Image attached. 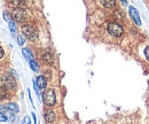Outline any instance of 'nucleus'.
Returning a JSON list of instances; mask_svg holds the SVG:
<instances>
[{"label": "nucleus", "mask_w": 149, "mask_h": 124, "mask_svg": "<svg viewBox=\"0 0 149 124\" xmlns=\"http://www.w3.org/2000/svg\"><path fill=\"white\" fill-rule=\"evenodd\" d=\"M42 99H44V102L45 105L47 106H54L56 101V97H55V92L53 89H47L45 91L44 95H42Z\"/></svg>", "instance_id": "f257e3e1"}, {"label": "nucleus", "mask_w": 149, "mask_h": 124, "mask_svg": "<svg viewBox=\"0 0 149 124\" xmlns=\"http://www.w3.org/2000/svg\"><path fill=\"white\" fill-rule=\"evenodd\" d=\"M22 32L24 34V36H25L26 38H29L30 40H36L38 37L37 30H36L32 25H30V24L23 25V27H22Z\"/></svg>", "instance_id": "f03ea898"}, {"label": "nucleus", "mask_w": 149, "mask_h": 124, "mask_svg": "<svg viewBox=\"0 0 149 124\" xmlns=\"http://www.w3.org/2000/svg\"><path fill=\"white\" fill-rule=\"evenodd\" d=\"M107 29H108V32L111 36H113V37H120V36L123 35V32H124L123 31V28L118 23H116V22L109 23Z\"/></svg>", "instance_id": "7ed1b4c3"}, {"label": "nucleus", "mask_w": 149, "mask_h": 124, "mask_svg": "<svg viewBox=\"0 0 149 124\" xmlns=\"http://www.w3.org/2000/svg\"><path fill=\"white\" fill-rule=\"evenodd\" d=\"M14 20H16L17 22H25L26 21V13H25V11H23L22 8H16L14 12H13V15H12Z\"/></svg>", "instance_id": "20e7f679"}, {"label": "nucleus", "mask_w": 149, "mask_h": 124, "mask_svg": "<svg viewBox=\"0 0 149 124\" xmlns=\"http://www.w3.org/2000/svg\"><path fill=\"white\" fill-rule=\"evenodd\" d=\"M129 11H130V15L131 18H132V20H133V22L136 25H141V20H140V16H139V12L133 6H130Z\"/></svg>", "instance_id": "39448f33"}, {"label": "nucleus", "mask_w": 149, "mask_h": 124, "mask_svg": "<svg viewBox=\"0 0 149 124\" xmlns=\"http://www.w3.org/2000/svg\"><path fill=\"white\" fill-rule=\"evenodd\" d=\"M2 84H3L2 88H6V89H14V88H15V79L12 78V77H5V78L2 79Z\"/></svg>", "instance_id": "423d86ee"}, {"label": "nucleus", "mask_w": 149, "mask_h": 124, "mask_svg": "<svg viewBox=\"0 0 149 124\" xmlns=\"http://www.w3.org/2000/svg\"><path fill=\"white\" fill-rule=\"evenodd\" d=\"M54 120H55V114H54V111L53 110H47L46 113H45V121H46V123H53L54 122Z\"/></svg>", "instance_id": "0eeeda50"}, {"label": "nucleus", "mask_w": 149, "mask_h": 124, "mask_svg": "<svg viewBox=\"0 0 149 124\" xmlns=\"http://www.w3.org/2000/svg\"><path fill=\"white\" fill-rule=\"evenodd\" d=\"M36 84H37L38 89H45L46 88V79L44 76H39L37 79H36Z\"/></svg>", "instance_id": "6e6552de"}, {"label": "nucleus", "mask_w": 149, "mask_h": 124, "mask_svg": "<svg viewBox=\"0 0 149 124\" xmlns=\"http://www.w3.org/2000/svg\"><path fill=\"white\" fill-rule=\"evenodd\" d=\"M2 110L5 111V116L7 117V120H13L15 116H14V111H12L10 109H8L7 107H2Z\"/></svg>", "instance_id": "1a4fd4ad"}, {"label": "nucleus", "mask_w": 149, "mask_h": 124, "mask_svg": "<svg viewBox=\"0 0 149 124\" xmlns=\"http://www.w3.org/2000/svg\"><path fill=\"white\" fill-rule=\"evenodd\" d=\"M101 1V4L104 6V7H107V8H112V7H115V4H116V0H100Z\"/></svg>", "instance_id": "9d476101"}, {"label": "nucleus", "mask_w": 149, "mask_h": 124, "mask_svg": "<svg viewBox=\"0 0 149 124\" xmlns=\"http://www.w3.org/2000/svg\"><path fill=\"white\" fill-rule=\"evenodd\" d=\"M23 55H24V57H25V60L28 61V62H30V61H32V60H35L33 59V56H32V54L30 53V51L29 50H26V48H23Z\"/></svg>", "instance_id": "9b49d317"}, {"label": "nucleus", "mask_w": 149, "mask_h": 124, "mask_svg": "<svg viewBox=\"0 0 149 124\" xmlns=\"http://www.w3.org/2000/svg\"><path fill=\"white\" fill-rule=\"evenodd\" d=\"M42 59H44V61L46 62V63H52L53 62V57H52V55L49 52H46V53L42 55Z\"/></svg>", "instance_id": "f8f14e48"}, {"label": "nucleus", "mask_w": 149, "mask_h": 124, "mask_svg": "<svg viewBox=\"0 0 149 124\" xmlns=\"http://www.w3.org/2000/svg\"><path fill=\"white\" fill-rule=\"evenodd\" d=\"M8 24H9V29H10V31H12L13 36H15L16 35V24H15L13 21H9Z\"/></svg>", "instance_id": "ddd939ff"}, {"label": "nucleus", "mask_w": 149, "mask_h": 124, "mask_svg": "<svg viewBox=\"0 0 149 124\" xmlns=\"http://www.w3.org/2000/svg\"><path fill=\"white\" fill-rule=\"evenodd\" d=\"M29 64H30V67H31V69L33 71H39V66L37 64V62L35 61V60H32V61H30L29 62Z\"/></svg>", "instance_id": "4468645a"}, {"label": "nucleus", "mask_w": 149, "mask_h": 124, "mask_svg": "<svg viewBox=\"0 0 149 124\" xmlns=\"http://www.w3.org/2000/svg\"><path fill=\"white\" fill-rule=\"evenodd\" d=\"M7 108H8V109H10L12 111H15V113H17V111H19V107H17V105H15V104H8Z\"/></svg>", "instance_id": "2eb2a0df"}, {"label": "nucleus", "mask_w": 149, "mask_h": 124, "mask_svg": "<svg viewBox=\"0 0 149 124\" xmlns=\"http://www.w3.org/2000/svg\"><path fill=\"white\" fill-rule=\"evenodd\" d=\"M5 97H6V90L5 88L0 86V99H3Z\"/></svg>", "instance_id": "dca6fc26"}, {"label": "nucleus", "mask_w": 149, "mask_h": 124, "mask_svg": "<svg viewBox=\"0 0 149 124\" xmlns=\"http://www.w3.org/2000/svg\"><path fill=\"white\" fill-rule=\"evenodd\" d=\"M17 41H19V45H23V44H24L25 39H24V37H23V35H19V37H17Z\"/></svg>", "instance_id": "f3484780"}, {"label": "nucleus", "mask_w": 149, "mask_h": 124, "mask_svg": "<svg viewBox=\"0 0 149 124\" xmlns=\"http://www.w3.org/2000/svg\"><path fill=\"white\" fill-rule=\"evenodd\" d=\"M22 124H30V117L29 116H25L22 121Z\"/></svg>", "instance_id": "a211bd4d"}, {"label": "nucleus", "mask_w": 149, "mask_h": 124, "mask_svg": "<svg viewBox=\"0 0 149 124\" xmlns=\"http://www.w3.org/2000/svg\"><path fill=\"white\" fill-rule=\"evenodd\" d=\"M5 121H7V117L3 115V113L0 111V122H5Z\"/></svg>", "instance_id": "6ab92c4d"}, {"label": "nucleus", "mask_w": 149, "mask_h": 124, "mask_svg": "<svg viewBox=\"0 0 149 124\" xmlns=\"http://www.w3.org/2000/svg\"><path fill=\"white\" fill-rule=\"evenodd\" d=\"M145 55H146V59L149 61V46H147L146 50H145Z\"/></svg>", "instance_id": "aec40b11"}, {"label": "nucleus", "mask_w": 149, "mask_h": 124, "mask_svg": "<svg viewBox=\"0 0 149 124\" xmlns=\"http://www.w3.org/2000/svg\"><path fill=\"white\" fill-rule=\"evenodd\" d=\"M3 18H6L9 22V16H8V13L7 12H3Z\"/></svg>", "instance_id": "412c9836"}, {"label": "nucleus", "mask_w": 149, "mask_h": 124, "mask_svg": "<svg viewBox=\"0 0 149 124\" xmlns=\"http://www.w3.org/2000/svg\"><path fill=\"white\" fill-rule=\"evenodd\" d=\"M2 56H3V50H2L1 46H0V59H1Z\"/></svg>", "instance_id": "4be33fe9"}, {"label": "nucleus", "mask_w": 149, "mask_h": 124, "mask_svg": "<svg viewBox=\"0 0 149 124\" xmlns=\"http://www.w3.org/2000/svg\"><path fill=\"white\" fill-rule=\"evenodd\" d=\"M122 1H123L124 4H127V1H126V0H122Z\"/></svg>", "instance_id": "5701e85b"}]
</instances>
